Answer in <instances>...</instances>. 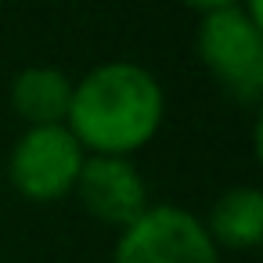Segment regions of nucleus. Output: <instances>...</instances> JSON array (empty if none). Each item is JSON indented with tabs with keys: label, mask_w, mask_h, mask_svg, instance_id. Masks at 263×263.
I'll use <instances>...</instances> for the list:
<instances>
[{
	"label": "nucleus",
	"mask_w": 263,
	"mask_h": 263,
	"mask_svg": "<svg viewBox=\"0 0 263 263\" xmlns=\"http://www.w3.org/2000/svg\"><path fill=\"white\" fill-rule=\"evenodd\" d=\"M195 54L238 105L263 98V4L259 0H213L195 8Z\"/></svg>",
	"instance_id": "f03ea898"
},
{
	"label": "nucleus",
	"mask_w": 263,
	"mask_h": 263,
	"mask_svg": "<svg viewBox=\"0 0 263 263\" xmlns=\"http://www.w3.org/2000/svg\"><path fill=\"white\" fill-rule=\"evenodd\" d=\"M87 152L69 126H26L8 152V180L29 202H62L72 195Z\"/></svg>",
	"instance_id": "20e7f679"
},
{
	"label": "nucleus",
	"mask_w": 263,
	"mask_h": 263,
	"mask_svg": "<svg viewBox=\"0 0 263 263\" xmlns=\"http://www.w3.org/2000/svg\"><path fill=\"white\" fill-rule=\"evenodd\" d=\"M72 195L87 216H94L98 223L116 227V231L130 227L152 205L141 166L134 159H119V155H87Z\"/></svg>",
	"instance_id": "39448f33"
},
{
	"label": "nucleus",
	"mask_w": 263,
	"mask_h": 263,
	"mask_svg": "<svg viewBox=\"0 0 263 263\" xmlns=\"http://www.w3.org/2000/svg\"><path fill=\"white\" fill-rule=\"evenodd\" d=\"M112 263H220V249L198 213L152 202L130 227L119 231Z\"/></svg>",
	"instance_id": "7ed1b4c3"
},
{
	"label": "nucleus",
	"mask_w": 263,
	"mask_h": 263,
	"mask_svg": "<svg viewBox=\"0 0 263 263\" xmlns=\"http://www.w3.org/2000/svg\"><path fill=\"white\" fill-rule=\"evenodd\" d=\"M166 119L159 76L134 58H108L72 80L65 126L87 155L134 159L155 141Z\"/></svg>",
	"instance_id": "f257e3e1"
},
{
	"label": "nucleus",
	"mask_w": 263,
	"mask_h": 263,
	"mask_svg": "<svg viewBox=\"0 0 263 263\" xmlns=\"http://www.w3.org/2000/svg\"><path fill=\"white\" fill-rule=\"evenodd\" d=\"M216 249L249 252L263 241V191L256 184H234L216 195L202 220Z\"/></svg>",
	"instance_id": "0eeeda50"
},
{
	"label": "nucleus",
	"mask_w": 263,
	"mask_h": 263,
	"mask_svg": "<svg viewBox=\"0 0 263 263\" xmlns=\"http://www.w3.org/2000/svg\"><path fill=\"white\" fill-rule=\"evenodd\" d=\"M8 98L26 126H62L72 101V76L54 65H26L15 72Z\"/></svg>",
	"instance_id": "423d86ee"
}]
</instances>
